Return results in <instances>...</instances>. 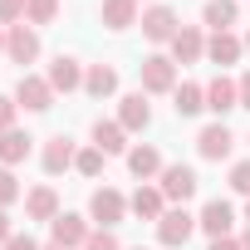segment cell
Returning a JSON list of instances; mask_svg holds the SVG:
<instances>
[{
	"mask_svg": "<svg viewBox=\"0 0 250 250\" xmlns=\"http://www.w3.org/2000/svg\"><path fill=\"white\" fill-rule=\"evenodd\" d=\"M88 216L98 221V230H113L123 216H128V196H123L118 187H98V191L88 196Z\"/></svg>",
	"mask_w": 250,
	"mask_h": 250,
	"instance_id": "obj_1",
	"label": "cell"
},
{
	"mask_svg": "<svg viewBox=\"0 0 250 250\" xmlns=\"http://www.w3.org/2000/svg\"><path fill=\"white\" fill-rule=\"evenodd\" d=\"M143 93H177V59L172 54L143 59Z\"/></svg>",
	"mask_w": 250,
	"mask_h": 250,
	"instance_id": "obj_2",
	"label": "cell"
},
{
	"mask_svg": "<svg viewBox=\"0 0 250 250\" xmlns=\"http://www.w3.org/2000/svg\"><path fill=\"white\" fill-rule=\"evenodd\" d=\"M157 187H162V196H167V201H177V206H182V201H191V196H196V187H201V182H196V172H191L187 162H167V167H162V177H157Z\"/></svg>",
	"mask_w": 250,
	"mask_h": 250,
	"instance_id": "obj_3",
	"label": "cell"
},
{
	"mask_svg": "<svg viewBox=\"0 0 250 250\" xmlns=\"http://www.w3.org/2000/svg\"><path fill=\"white\" fill-rule=\"evenodd\" d=\"M49 235H54L49 245H64V250H83L93 230H88V221H83V216H74V211H59V216L49 221Z\"/></svg>",
	"mask_w": 250,
	"mask_h": 250,
	"instance_id": "obj_4",
	"label": "cell"
},
{
	"mask_svg": "<svg viewBox=\"0 0 250 250\" xmlns=\"http://www.w3.org/2000/svg\"><path fill=\"white\" fill-rule=\"evenodd\" d=\"M191 230H196V216H191L187 206H172V211L157 221V240H162L167 250H182V245L191 240Z\"/></svg>",
	"mask_w": 250,
	"mask_h": 250,
	"instance_id": "obj_5",
	"label": "cell"
},
{
	"mask_svg": "<svg viewBox=\"0 0 250 250\" xmlns=\"http://www.w3.org/2000/svg\"><path fill=\"white\" fill-rule=\"evenodd\" d=\"M10 98H15L20 108H30V113L54 108V88H49V79H40V74H20V83H15Z\"/></svg>",
	"mask_w": 250,
	"mask_h": 250,
	"instance_id": "obj_6",
	"label": "cell"
},
{
	"mask_svg": "<svg viewBox=\"0 0 250 250\" xmlns=\"http://www.w3.org/2000/svg\"><path fill=\"white\" fill-rule=\"evenodd\" d=\"M177 30H182V20H177L172 5H152V10H143V35H147L152 44H172Z\"/></svg>",
	"mask_w": 250,
	"mask_h": 250,
	"instance_id": "obj_7",
	"label": "cell"
},
{
	"mask_svg": "<svg viewBox=\"0 0 250 250\" xmlns=\"http://www.w3.org/2000/svg\"><path fill=\"white\" fill-rule=\"evenodd\" d=\"M5 54L25 69V64H35L40 59V30L35 25H10L5 30Z\"/></svg>",
	"mask_w": 250,
	"mask_h": 250,
	"instance_id": "obj_8",
	"label": "cell"
},
{
	"mask_svg": "<svg viewBox=\"0 0 250 250\" xmlns=\"http://www.w3.org/2000/svg\"><path fill=\"white\" fill-rule=\"evenodd\" d=\"M230 147H235V138H230L226 123H206V128L196 133V152H201L206 162H226V157H230Z\"/></svg>",
	"mask_w": 250,
	"mask_h": 250,
	"instance_id": "obj_9",
	"label": "cell"
},
{
	"mask_svg": "<svg viewBox=\"0 0 250 250\" xmlns=\"http://www.w3.org/2000/svg\"><path fill=\"white\" fill-rule=\"evenodd\" d=\"M230 226H235V211H230V201H206L201 206V216H196V230H206L211 240H221V235H230Z\"/></svg>",
	"mask_w": 250,
	"mask_h": 250,
	"instance_id": "obj_10",
	"label": "cell"
},
{
	"mask_svg": "<svg viewBox=\"0 0 250 250\" xmlns=\"http://www.w3.org/2000/svg\"><path fill=\"white\" fill-rule=\"evenodd\" d=\"M93 147H98L103 157L128 152V128H123L118 118H98V123H93Z\"/></svg>",
	"mask_w": 250,
	"mask_h": 250,
	"instance_id": "obj_11",
	"label": "cell"
},
{
	"mask_svg": "<svg viewBox=\"0 0 250 250\" xmlns=\"http://www.w3.org/2000/svg\"><path fill=\"white\" fill-rule=\"evenodd\" d=\"M44 79H49V88H54V93H74V88H83V64H79V59H69V54H59V59L49 64V74H44Z\"/></svg>",
	"mask_w": 250,
	"mask_h": 250,
	"instance_id": "obj_12",
	"label": "cell"
},
{
	"mask_svg": "<svg viewBox=\"0 0 250 250\" xmlns=\"http://www.w3.org/2000/svg\"><path fill=\"white\" fill-rule=\"evenodd\" d=\"M206 108L216 113V123H221V113H230V108H240V88H235V79H226V74H216V79L206 83Z\"/></svg>",
	"mask_w": 250,
	"mask_h": 250,
	"instance_id": "obj_13",
	"label": "cell"
},
{
	"mask_svg": "<svg viewBox=\"0 0 250 250\" xmlns=\"http://www.w3.org/2000/svg\"><path fill=\"white\" fill-rule=\"evenodd\" d=\"M128 211H133L138 221H162V216H167V196H162V187H138V191L128 196Z\"/></svg>",
	"mask_w": 250,
	"mask_h": 250,
	"instance_id": "obj_14",
	"label": "cell"
},
{
	"mask_svg": "<svg viewBox=\"0 0 250 250\" xmlns=\"http://www.w3.org/2000/svg\"><path fill=\"white\" fill-rule=\"evenodd\" d=\"M240 54H245V40H235L230 30H221V35H211V40H206V59H211V64H221V74H226Z\"/></svg>",
	"mask_w": 250,
	"mask_h": 250,
	"instance_id": "obj_15",
	"label": "cell"
},
{
	"mask_svg": "<svg viewBox=\"0 0 250 250\" xmlns=\"http://www.w3.org/2000/svg\"><path fill=\"white\" fill-rule=\"evenodd\" d=\"M74 157H79V147H74L64 133H59V138H49V143H44V152H40V162H44V172H49V177L69 172V167H74Z\"/></svg>",
	"mask_w": 250,
	"mask_h": 250,
	"instance_id": "obj_16",
	"label": "cell"
},
{
	"mask_svg": "<svg viewBox=\"0 0 250 250\" xmlns=\"http://www.w3.org/2000/svg\"><path fill=\"white\" fill-rule=\"evenodd\" d=\"M118 123H123V128H128V133H143L147 123H152V108H147L143 88H138V93H128V98L118 103Z\"/></svg>",
	"mask_w": 250,
	"mask_h": 250,
	"instance_id": "obj_17",
	"label": "cell"
},
{
	"mask_svg": "<svg viewBox=\"0 0 250 250\" xmlns=\"http://www.w3.org/2000/svg\"><path fill=\"white\" fill-rule=\"evenodd\" d=\"M201 54H206V35H201L196 25H182L177 40H172V59H177V64H196Z\"/></svg>",
	"mask_w": 250,
	"mask_h": 250,
	"instance_id": "obj_18",
	"label": "cell"
},
{
	"mask_svg": "<svg viewBox=\"0 0 250 250\" xmlns=\"http://www.w3.org/2000/svg\"><path fill=\"white\" fill-rule=\"evenodd\" d=\"M162 167H167V162H162V152H157V147H147V143H143V147H128V172H133L138 182L162 177Z\"/></svg>",
	"mask_w": 250,
	"mask_h": 250,
	"instance_id": "obj_19",
	"label": "cell"
},
{
	"mask_svg": "<svg viewBox=\"0 0 250 250\" xmlns=\"http://www.w3.org/2000/svg\"><path fill=\"white\" fill-rule=\"evenodd\" d=\"M98 20H103L108 30H128V25H138L143 15H138V0H103V5H98Z\"/></svg>",
	"mask_w": 250,
	"mask_h": 250,
	"instance_id": "obj_20",
	"label": "cell"
},
{
	"mask_svg": "<svg viewBox=\"0 0 250 250\" xmlns=\"http://www.w3.org/2000/svg\"><path fill=\"white\" fill-rule=\"evenodd\" d=\"M30 147H35V138H30V133H20V128L0 133V167H20V162L30 157Z\"/></svg>",
	"mask_w": 250,
	"mask_h": 250,
	"instance_id": "obj_21",
	"label": "cell"
},
{
	"mask_svg": "<svg viewBox=\"0 0 250 250\" xmlns=\"http://www.w3.org/2000/svg\"><path fill=\"white\" fill-rule=\"evenodd\" d=\"M25 216H30V221H54V216H59V191H54V187H35V191L25 196Z\"/></svg>",
	"mask_w": 250,
	"mask_h": 250,
	"instance_id": "obj_22",
	"label": "cell"
},
{
	"mask_svg": "<svg viewBox=\"0 0 250 250\" xmlns=\"http://www.w3.org/2000/svg\"><path fill=\"white\" fill-rule=\"evenodd\" d=\"M83 93H93V98H113V93H118V69H108V64L83 69Z\"/></svg>",
	"mask_w": 250,
	"mask_h": 250,
	"instance_id": "obj_23",
	"label": "cell"
},
{
	"mask_svg": "<svg viewBox=\"0 0 250 250\" xmlns=\"http://www.w3.org/2000/svg\"><path fill=\"white\" fill-rule=\"evenodd\" d=\"M235 15H240V0H206V10H201V20L211 25V35L230 30V25H235Z\"/></svg>",
	"mask_w": 250,
	"mask_h": 250,
	"instance_id": "obj_24",
	"label": "cell"
},
{
	"mask_svg": "<svg viewBox=\"0 0 250 250\" xmlns=\"http://www.w3.org/2000/svg\"><path fill=\"white\" fill-rule=\"evenodd\" d=\"M172 98H177V103H172V108H177V118H191V113H201V108H206V88H201V83H177V93H172Z\"/></svg>",
	"mask_w": 250,
	"mask_h": 250,
	"instance_id": "obj_25",
	"label": "cell"
},
{
	"mask_svg": "<svg viewBox=\"0 0 250 250\" xmlns=\"http://www.w3.org/2000/svg\"><path fill=\"white\" fill-rule=\"evenodd\" d=\"M54 15H59V0H25V25H54Z\"/></svg>",
	"mask_w": 250,
	"mask_h": 250,
	"instance_id": "obj_26",
	"label": "cell"
},
{
	"mask_svg": "<svg viewBox=\"0 0 250 250\" xmlns=\"http://www.w3.org/2000/svg\"><path fill=\"white\" fill-rule=\"evenodd\" d=\"M74 172H79V177H98V172H103V152H98V147H83V152L74 157Z\"/></svg>",
	"mask_w": 250,
	"mask_h": 250,
	"instance_id": "obj_27",
	"label": "cell"
},
{
	"mask_svg": "<svg viewBox=\"0 0 250 250\" xmlns=\"http://www.w3.org/2000/svg\"><path fill=\"white\" fill-rule=\"evenodd\" d=\"M10 201H20V182L10 167H0V206H10Z\"/></svg>",
	"mask_w": 250,
	"mask_h": 250,
	"instance_id": "obj_28",
	"label": "cell"
},
{
	"mask_svg": "<svg viewBox=\"0 0 250 250\" xmlns=\"http://www.w3.org/2000/svg\"><path fill=\"white\" fill-rule=\"evenodd\" d=\"M0 25H25V0H0Z\"/></svg>",
	"mask_w": 250,
	"mask_h": 250,
	"instance_id": "obj_29",
	"label": "cell"
},
{
	"mask_svg": "<svg viewBox=\"0 0 250 250\" xmlns=\"http://www.w3.org/2000/svg\"><path fill=\"white\" fill-rule=\"evenodd\" d=\"M230 191L250 196V162H235V167H230Z\"/></svg>",
	"mask_w": 250,
	"mask_h": 250,
	"instance_id": "obj_30",
	"label": "cell"
},
{
	"mask_svg": "<svg viewBox=\"0 0 250 250\" xmlns=\"http://www.w3.org/2000/svg\"><path fill=\"white\" fill-rule=\"evenodd\" d=\"M83 250H123V245H118V235H113V230H93Z\"/></svg>",
	"mask_w": 250,
	"mask_h": 250,
	"instance_id": "obj_31",
	"label": "cell"
},
{
	"mask_svg": "<svg viewBox=\"0 0 250 250\" xmlns=\"http://www.w3.org/2000/svg\"><path fill=\"white\" fill-rule=\"evenodd\" d=\"M15 108H20L15 98H5V93H0V133H10V128H15Z\"/></svg>",
	"mask_w": 250,
	"mask_h": 250,
	"instance_id": "obj_32",
	"label": "cell"
},
{
	"mask_svg": "<svg viewBox=\"0 0 250 250\" xmlns=\"http://www.w3.org/2000/svg\"><path fill=\"white\" fill-rule=\"evenodd\" d=\"M5 250H40V245H35V240H30V235H20V230H15V235H10V240H5Z\"/></svg>",
	"mask_w": 250,
	"mask_h": 250,
	"instance_id": "obj_33",
	"label": "cell"
},
{
	"mask_svg": "<svg viewBox=\"0 0 250 250\" xmlns=\"http://www.w3.org/2000/svg\"><path fill=\"white\" fill-rule=\"evenodd\" d=\"M206 250H240V235H221V240H211Z\"/></svg>",
	"mask_w": 250,
	"mask_h": 250,
	"instance_id": "obj_34",
	"label": "cell"
},
{
	"mask_svg": "<svg viewBox=\"0 0 250 250\" xmlns=\"http://www.w3.org/2000/svg\"><path fill=\"white\" fill-rule=\"evenodd\" d=\"M235 88H240V108H250V69L235 79Z\"/></svg>",
	"mask_w": 250,
	"mask_h": 250,
	"instance_id": "obj_35",
	"label": "cell"
},
{
	"mask_svg": "<svg viewBox=\"0 0 250 250\" xmlns=\"http://www.w3.org/2000/svg\"><path fill=\"white\" fill-rule=\"evenodd\" d=\"M10 235H15V226H10V216H5V206H0V245H5Z\"/></svg>",
	"mask_w": 250,
	"mask_h": 250,
	"instance_id": "obj_36",
	"label": "cell"
},
{
	"mask_svg": "<svg viewBox=\"0 0 250 250\" xmlns=\"http://www.w3.org/2000/svg\"><path fill=\"white\" fill-rule=\"evenodd\" d=\"M240 250H250V230H245V235H240Z\"/></svg>",
	"mask_w": 250,
	"mask_h": 250,
	"instance_id": "obj_37",
	"label": "cell"
},
{
	"mask_svg": "<svg viewBox=\"0 0 250 250\" xmlns=\"http://www.w3.org/2000/svg\"><path fill=\"white\" fill-rule=\"evenodd\" d=\"M0 49H5V25H0Z\"/></svg>",
	"mask_w": 250,
	"mask_h": 250,
	"instance_id": "obj_38",
	"label": "cell"
},
{
	"mask_svg": "<svg viewBox=\"0 0 250 250\" xmlns=\"http://www.w3.org/2000/svg\"><path fill=\"white\" fill-rule=\"evenodd\" d=\"M245 49H250V30H245Z\"/></svg>",
	"mask_w": 250,
	"mask_h": 250,
	"instance_id": "obj_39",
	"label": "cell"
},
{
	"mask_svg": "<svg viewBox=\"0 0 250 250\" xmlns=\"http://www.w3.org/2000/svg\"><path fill=\"white\" fill-rule=\"evenodd\" d=\"M245 221H250V201H245Z\"/></svg>",
	"mask_w": 250,
	"mask_h": 250,
	"instance_id": "obj_40",
	"label": "cell"
},
{
	"mask_svg": "<svg viewBox=\"0 0 250 250\" xmlns=\"http://www.w3.org/2000/svg\"><path fill=\"white\" fill-rule=\"evenodd\" d=\"M44 250H64V245H44Z\"/></svg>",
	"mask_w": 250,
	"mask_h": 250,
	"instance_id": "obj_41",
	"label": "cell"
},
{
	"mask_svg": "<svg viewBox=\"0 0 250 250\" xmlns=\"http://www.w3.org/2000/svg\"><path fill=\"white\" fill-rule=\"evenodd\" d=\"M133 250H143V245H133Z\"/></svg>",
	"mask_w": 250,
	"mask_h": 250,
	"instance_id": "obj_42",
	"label": "cell"
}]
</instances>
